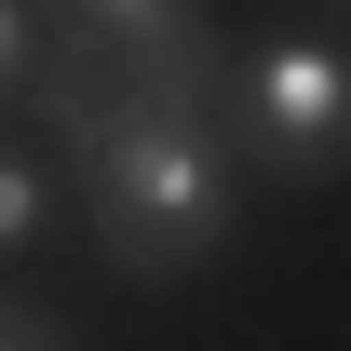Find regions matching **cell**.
Here are the masks:
<instances>
[{
  "label": "cell",
  "instance_id": "cell-1",
  "mask_svg": "<svg viewBox=\"0 0 351 351\" xmlns=\"http://www.w3.org/2000/svg\"><path fill=\"white\" fill-rule=\"evenodd\" d=\"M54 149L82 176V230L122 284H189L230 257L243 230V149L230 122H162V108H95V95H41Z\"/></svg>",
  "mask_w": 351,
  "mask_h": 351
},
{
  "label": "cell",
  "instance_id": "cell-2",
  "mask_svg": "<svg viewBox=\"0 0 351 351\" xmlns=\"http://www.w3.org/2000/svg\"><path fill=\"white\" fill-rule=\"evenodd\" d=\"M230 149L257 189H338L351 176V41L338 27H270L230 82Z\"/></svg>",
  "mask_w": 351,
  "mask_h": 351
},
{
  "label": "cell",
  "instance_id": "cell-3",
  "mask_svg": "<svg viewBox=\"0 0 351 351\" xmlns=\"http://www.w3.org/2000/svg\"><path fill=\"white\" fill-rule=\"evenodd\" d=\"M230 82H243V41L203 0H162V14H122V27H54V68H41V95L162 108V122H230Z\"/></svg>",
  "mask_w": 351,
  "mask_h": 351
},
{
  "label": "cell",
  "instance_id": "cell-4",
  "mask_svg": "<svg viewBox=\"0 0 351 351\" xmlns=\"http://www.w3.org/2000/svg\"><path fill=\"white\" fill-rule=\"evenodd\" d=\"M68 217V162H41L27 135H0V257H41Z\"/></svg>",
  "mask_w": 351,
  "mask_h": 351
},
{
  "label": "cell",
  "instance_id": "cell-5",
  "mask_svg": "<svg viewBox=\"0 0 351 351\" xmlns=\"http://www.w3.org/2000/svg\"><path fill=\"white\" fill-rule=\"evenodd\" d=\"M41 68H54V14L41 0H0V122L41 108Z\"/></svg>",
  "mask_w": 351,
  "mask_h": 351
},
{
  "label": "cell",
  "instance_id": "cell-6",
  "mask_svg": "<svg viewBox=\"0 0 351 351\" xmlns=\"http://www.w3.org/2000/svg\"><path fill=\"white\" fill-rule=\"evenodd\" d=\"M0 351H82V338H68V324H54L27 284H0Z\"/></svg>",
  "mask_w": 351,
  "mask_h": 351
},
{
  "label": "cell",
  "instance_id": "cell-7",
  "mask_svg": "<svg viewBox=\"0 0 351 351\" xmlns=\"http://www.w3.org/2000/svg\"><path fill=\"white\" fill-rule=\"evenodd\" d=\"M54 27H122V14H162V0H41Z\"/></svg>",
  "mask_w": 351,
  "mask_h": 351
},
{
  "label": "cell",
  "instance_id": "cell-8",
  "mask_svg": "<svg viewBox=\"0 0 351 351\" xmlns=\"http://www.w3.org/2000/svg\"><path fill=\"white\" fill-rule=\"evenodd\" d=\"M338 14H351V0H338Z\"/></svg>",
  "mask_w": 351,
  "mask_h": 351
}]
</instances>
